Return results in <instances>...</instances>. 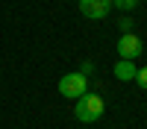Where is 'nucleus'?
I'll return each mask as SVG.
<instances>
[{"label": "nucleus", "instance_id": "obj_1", "mask_svg": "<svg viewBox=\"0 0 147 129\" xmlns=\"http://www.w3.org/2000/svg\"><path fill=\"white\" fill-rule=\"evenodd\" d=\"M103 112H106L103 97L88 94V91H85L82 97H77V109H74L77 120H82V123H94V120H100V117H103Z\"/></svg>", "mask_w": 147, "mask_h": 129}, {"label": "nucleus", "instance_id": "obj_2", "mask_svg": "<svg viewBox=\"0 0 147 129\" xmlns=\"http://www.w3.org/2000/svg\"><path fill=\"white\" fill-rule=\"evenodd\" d=\"M88 91V82H85V76L80 74H65L62 79H59V94L62 97H68V100H77V97H82V94Z\"/></svg>", "mask_w": 147, "mask_h": 129}, {"label": "nucleus", "instance_id": "obj_3", "mask_svg": "<svg viewBox=\"0 0 147 129\" xmlns=\"http://www.w3.org/2000/svg\"><path fill=\"white\" fill-rule=\"evenodd\" d=\"M141 50H144V44H141V38L136 32H124V35H121V41H118V56L121 59L136 62V59L141 56Z\"/></svg>", "mask_w": 147, "mask_h": 129}, {"label": "nucleus", "instance_id": "obj_4", "mask_svg": "<svg viewBox=\"0 0 147 129\" xmlns=\"http://www.w3.org/2000/svg\"><path fill=\"white\" fill-rule=\"evenodd\" d=\"M109 9H112V3H109V0H80V12H82L85 18H91V21L106 18Z\"/></svg>", "mask_w": 147, "mask_h": 129}, {"label": "nucleus", "instance_id": "obj_5", "mask_svg": "<svg viewBox=\"0 0 147 129\" xmlns=\"http://www.w3.org/2000/svg\"><path fill=\"white\" fill-rule=\"evenodd\" d=\"M136 65L132 62H127V59H121V62L115 65V79H121V82H129V79H136Z\"/></svg>", "mask_w": 147, "mask_h": 129}, {"label": "nucleus", "instance_id": "obj_6", "mask_svg": "<svg viewBox=\"0 0 147 129\" xmlns=\"http://www.w3.org/2000/svg\"><path fill=\"white\" fill-rule=\"evenodd\" d=\"M112 6H118L121 12H129V9H136L138 6V0H109Z\"/></svg>", "mask_w": 147, "mask_h": 129}, {"label": "nucleus", "instance_id": "obj_7", "mask_svg": "<svg viewBox=\"0 0 147 129\" xmlns=\"http://www.w3.org/2000/svg\"><path fill=\"white\" fill-rule=\"evenodd\" d=\"M136 82H138V88H144V91H147V68H141L138 74H136Z\"/></svg>", "mask_w": 147, "mask_h": 129}, {"label": "nucleus", "instance_id": "obj_8", "mask_svg": "<svg viewBox=\"0 0 147 129\" xmlns=\"http://www.w3.org/2000/svg\"><path fill=\"white\" fill-rule=\"evenodd\" d=\"M80 74H82V76L94 74V62H82V65H80Z\"/></svg>", "mask_w": 147, "mask_h": 129}]
</instances>
